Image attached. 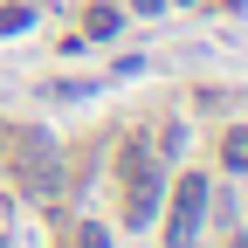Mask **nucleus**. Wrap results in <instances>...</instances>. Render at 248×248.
<instances>
[{"mask_svg": "<svg viewBox=\"0 0 248 248\" xmlns=\"http://www.w3.org/2000/svg\"><path fill=\"white\" fill-rule=\"evenodd\" d=\"M166 7V0H131V14H159Z\"/></svg>", "mask_w": 248, "mask_h": 248, "instance_id": "obj_8", "label": "nucleus"}, {"mask_svg": "<svg viewBox=\"0 0 248 248\" xmlns=\"http://www.w3.org/2000/svg\"><path fill=\"white\" fill-rule=\"evenodd\" d=\"M221 166L228 172H248V124H234V131L221 138Z\"/></svg>", "mask_w": 248, "mask_h": 248, "instance_id": "obj_4", "label": "nucleus"}, {"mask_svg": "<svg viewBox=\"0 0 248 248\" xmlns=\"http://www.w3.org/2000/svg\"><path fill=\"white\" fill-rule=\"evenodd\" d=\"M200 221H207V179L179 172L172 179V207H166V248H200Z\"/></svg>", "mask_w": 248, "mask_h": 248, "instance_id": "obj_2", "label": "nucleus"}, {"mask_svg": "<svg viewBox=\"0 0 248 248\" xmlns=\"http://www.w3.org/2000/svg\"><path fill=\"white\" fill-rule=\"evenodd\" d=\"M69 248H117V241H110V228H104V221H83V228L69 234Z\"/></svg>", "mask_w": 248, "mask_h": 248, "instance_id": "obj_7", "label": "nucleus"}, {"mask_svg": "<svg viewBox=\"0 0 248 248\" xmlns=\"http://www.w3.org/2000/svg\"><path fill=\"white\" fill-rule=\"evenodd\" d=\"M7 159H14V172L35 186V193H55V172H62V159H55V145L35 131V124H21V131L7 138Z\"/></svg>", "mask_w": 248, "mask_h": 248, "instance_id": "obj_3", "label": "nucleus"}, {"mask_svg": "<svg viewBox=\"0 0 248 248\" xmlns=\"http://www.w3.org/2000/svg\"><path fill=\"white\" fill-rule=\"evenodd\" d=\"M117 186H124V228H145L152 214H159V193H166V172L145 152V138L117 145Z\"/></svg>", "mask_w": 248, "mask_h": 248, "instance_id": "obj_1", "label": "nucleus"}, {"mask_svg": "<svg viewBox=\"0 0 248 248\" xmlns=\"http://www.w3.org/2000/svg\"><path fill=\"white\" fill-rule=\"evenodd\" d=\"M28 28H35V7H28V0L0 7V35H28Z\"/></svg>", "mask_w": 248, "mask_h": 248, "instance_id": "obj_6", "label": "nucleus"}, {"mask_svg": "<svg viewBox=\"0 0 248 248\" xmlns=\"http://www.w3.org/2000/svg\"><path fill=\"white\" fill-rule=\"evenodd\" d=\"M83 21H90V28H83V35H90V42H110V35H117V28H124V14H117V7H90Z\"/></svg>", "mask_w": 248, "mask_h": 248, "instance_id": "obj_5", "label": "nucleus"}]
</instances>
